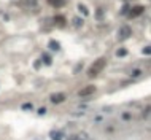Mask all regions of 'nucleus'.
Instances as JSON below:
<instances>
[{
    "label": "nucleus",
    "instance_id": "7ed1b4c3",
    "mask_svg": "<svg viewBox=\"0 0 151 140\" xmlns=\"http://www.w3.org/2000/svg\"><path fill=\"white\" fill-rule=\"evenodd\" d=\"M94 92H96V86H86V88H83L81 91L78 92V97H83V99H84V97H89V96H92Z\"/></svg>",
    "mask_w": 151,
    "mask_h": 140
},
{
    "label": "nucleus",
    "instance_id": "9d476101",
    "mask_svg": "<svg viewBox=\"0 0 151 140\" xmlns=\"http://www.w3.org/2000/svg\"><path fill=\"white\" fill-rule=\"evenodd\" d=\"M41 62H43V64H46V65H51L53 64V59H51V56L49 54H41Z\"/></svg>",
    "mask_w": 151,
    "mask_h": 140
},
{
    "label": "nucleus",
    "instance_id": "1a4fd4ad",
    "mask_svg": "<svg viewBox=\"0 0 151 140\" xmlns=\"http://www.w3.org/2000/svg\"><path fill=\"white\" fill-rule=\"evenodd\" d=\"M48 46H49V49H53V51H59V49H61V46H59V41H56V40H49Z\"/></svg>",
    "mask_w": 151,
    "mask_h": 140
},
{
    "label": "nucleus",
    "instance_id": "dca6fc26",
    "mask_svg": "<svg viewBox=\"0 0 151 140\" xmlns=\"http://www.w3.org/2000/svg\"><path fill=\"white\" fill-rule=\"evenodd\" d=\"M131 75L132 76H140L142 75V70H140V68H134V70L131 72Z\"/></svg>",
    "mask_w": 151,
    "mask_h": 140
},
{
    "label": "nucleus",
    "instance_id": "aec40b11",
    "mask_svg": "<svg viewBox=\"0 0 151 140\" xmlns=\"http://www.w3.org/2000/svg\"><path fill=\"white\" fill-rule=\"evenodd\" d=\"M34 67H35V68H40V67H41V61H40V59H37V61L34 62Z\"/></svg>",
    "mask_w": 151,
    "mask_h": 140
},
{
    "label": "nucleus",
    "instance_id": "ddd939ff",
    "mask_svg": "<svg viewBox=\"0 0 151 140\" xmlns=\"http://www.w3.org/2000/svg\"><path fill=\"white\" fill-rule=\"evenodd\" d=\"M78 10L81 11V13L84 14V16H88V14H89V11H88V8H86V5H83V3H80V5H78Z\"/></svg>",
    "mask_w": 151,
    "mask_h": 140
},
{
    "label": "nucleus",
    "instance_id": "6ab92c4d",
    "mask_svg": "<svg viewBox=\"0 0 151 140\" xmlns=\"http://www.w3.org/2000/svg\"><path fill=\"white\" fill-rule=\"evenodd\" d=\"M22 110H26V112H29V110H32V103H22V107H21Z\"/></svg>",
    "mask_w": 151,
    "mask_h": 140
},
{
    "label": "nucleus",
    "instance_id": "4468645a",
    "mask_svg": "<svg viewBox=\"0 0 151 140\" xmlns=\"http://www.w3.org/2000/svg\"><path fill=\"white\" fill-rule=\"evenodd\" d=\"M116 56H118V57H124V56H127V49H124V48L118 49V51H116Z\"/></svg>",
    "mask_w": 151,
    "mask_h": 140
},
{
    "label": "nucleus",
    "instance_id": "a211bd4d",
    "mask_svg": "<svg viewBox=\"0 0 151 140\" xmlns=\"http://www.w3.org/2000/svg\"><path fill=\"white\" fill-rule=\"evenodd\" d=\"M103 14H105V13H103V10H102V8H97V19H102V16H103Z\"/></svg>",
    "mask_w": 151,
    "mask_h": 140
},
{
    "label": "nucleus",
    "instance_id": "39448f33",
    "mask_svg": "<svg viewBox=\"0 0 151 140\" xmlns=\"http://www.w3.org/2000/svg\"><path fill=\"white\" fill-rule=\"evenodd\" d=\"M67 140H91V137L86 132H76V134H72L70 137H67Z\"/></svg>",
    "mask_w": 151,
    "mask_h": 140
},
{
    "label": "nucleus",
    "instance_id": "6e6552de",
    "mask_svg": "<svg viewBox=\"0 0 151 140\" xmlns=\"http://www.w3.org/2000/svg\"><path fill=\"white\" fill-rule=\"evenodd\" d=\"M49 137H51V140H62L64 139L62 132H59V131H53V132L49 134Z\"/></svg>",
    "mask_w": 151,
    "mask_h": 140
},
{
    "label": "nucleus",
    "instance_id": "f03ea898",
    "mask_svg": "<svg viewBox=\"0 0 151 140\" xmlns=\"http://www.w3.org/2000/svg\"><path fill=\"white\" fill-rule=\"evenodd\" d=\"M132 34V29L129 27V26H121L119 32H118V40L119 41H124L126 38H129Z\"/></svg>",
    "mask_w": 151,
    "mask_h": 140
},
{
    "label": "nucleus",
    "instance_id": "20e7f679",
    "mask_svg": "<svg viewBox=\"0 0 151 140\" xmlns=\"http://www.w3.org/2000/svg\"><path fill=\"white\" fill-rule=\"evenodd\" d=\"M145 11V7L143 5H135V7H132L131 10H129V18H137V16H140L142 13Z\"/></svg>",
    "mask_w": 151,
    "mask_h": 140
},
{
    "label": "nucleus",
    "instance_id": "4be33fe9",
    "mask_svg": "<svg viewBox=\"0 0 151 140\" xmlns=\"http://www.w3.org/2000/svg\"><path fill=\"white\" fill-rule=\"evenodd\" d=\"M150 53H151L150 46H145V48H143V54H150Z\"/></svg>",
    "mask_w": 151,
    "mask_h": 140
},
{
    "label": "nucleus",
    "instance_id": "2eb2a0df",
    "mask_svg": "<svg viewBox=\"0 0 151 140\" xmlns=\"http://www.w3.org/2000/svg\"><path fill=\"white\" fill-rule=\"evenodd\" d=\"M24 5H27V7H37V0H24Z\"/></svg>",
    "mask_w": 151,
    "mask_h": 140
},
{
    "label": "nucleus",
    "instance_id": "0eeeda50",
    "mask_svg": "<svg viewBox=\"0 0 151 140\" xmlns=\"http://www.w3.org/2000/svg\"><path fill=\"white\" fill-rule=\"evenodd\" d=\"M53 22H54V26H57V27H65V18L61 16V14H57V16L53 19Z\"/></svg>",
    "mask_w": 151,
    "mask_h": 140
},
{
    "label": "nucleus",
    "instance_id": "f257e3e1",
    "mask_svg": "<svg viewBox=\"0 0 151 140\" xmlns=\"http://www.w3.org/2000/svg\"><path fill=\"white\" fill-rule=\"evenodd\" d=\"M105 64H107L105 57H99L97 61H94L92 65L89 67V70H88V75H89V76H97V75H99V73L103 70Z\"/></svg>",
    "mask_w": 151,
    "mask_h": 140
},
{
    "label": "nucleus",
    "instance_id": "f8f14e48",
    "mask_svg": "<svg viewBox=\"0 0 151 140\" xmlns=\"http://www.w3.org/2000/svg\"><path fill=\"white\" fill-rule=\"evenodd\" d=\"M73 26H75V27H81L83 26V19L81 18H78V16L73 18Z\"/></svg>",
    "mask_w": 151,
    "mask_h": 140
},
{
    "label": "nucleus",
    "instance_id": "423d86ee",
    "mask_svg": "<svg viewBox=\"0 0 151 140\" xmlns=\"http://www.w3.org/2000/svg\"><path fill=\"white\" fill-rule=\"evenodd\" d=\"M65 99H67V96L64 94V92H56V94L51 96V102L53 103H62Z\"/></svg>",
    "mask_w": 151,
    "mask_h": 140
},
{
    "label": "nucleus",
    "instance_id": "412c9836",
    "mask_svg": "<svg viewBox=\"0 0 151 140\" xmlns=\"http://www.w3.org/2000/svg\"><path fill=\"white\" fill-rule=\"evenodd\" d=\"M121 13H123V14H127V13H129V5H124V8L121 10Z\"/></svg>",
    "mask_w": 151,
    "mask_h": 140
},
{
    "label": "nucleus",
    "instance_id": "f3484780",
    "mask_svg": "<svg viewBox=\"0 0 151 140\" xmlns=\"http://www.w3.org/2000/svg\"><path fill=\"white\" fill-rule=\"evenodd\" d=\"M123 120H124V121H131V120H132V115H131V113H127V112L123 113Z\"/></svg>",
    "mask_w": 151,
    "mask_h": 140
},
{
    "label": "nucleus",
    "instance_id": "9b49d317",
    "mask_svg": "<svg viewBox=\"0 0 151 140\" xmlns=\"http://www.w3.org/2000/svg\"><path fill=\"white\" fill-rule=\"evenodd\" d=\"M48 2L53 5V7H62V5L65 3V0H48Z\"/></svg>",
    "mask_w": 151,
    "mask_h": 140
},
{
    "label": "nucleus",
    "instance_id": "5701e85b",
    "mask_svg": "<svg viewBox=\"0 0 151 140\" xmlns=\"http://www.w3.org/2000/svg\"><path fill=\"white\" fill-rule=\"evenodd\" d=\"M45 112H46V110H45V107H41V108L38 110V115H45Z\"/></svg>",
    "mask_w": 151,
    "mask_h": 140
}]
</instances>
